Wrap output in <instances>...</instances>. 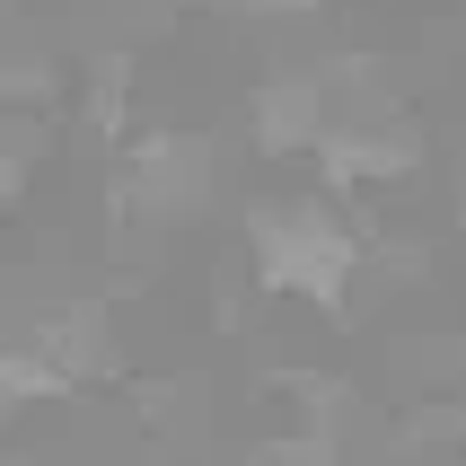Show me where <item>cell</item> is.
<instances>
[{
  "mask_svg": "<svg viewBox=\"0 0 466 466\" xmlns=\"http://www.w3.org/2000/svg\"><path fill=\"white\" fill-rule=\"evenodd\" d=\"M211 194H220V158H211L203 132H141L124 167V211L177 229V220H203Z\"/></svg>",
  "mask_w": 466,
  "mask_h": 466,
  "instance_id": "obj_2",
  "label": "cell"
},
{
  "mask_svg": "<svg viewBox=\"0 0 466 466\" xmlns=\"http://www.w3.org/2000/svg\"><path fill=\"white\" fill-rule=\"evenodd\" d=\"M229 9H256V18H309V9H326V0H229Z\"/></svg>",
  "mask_w": 466,
  "mask_h": 466,
  "instance_id": "obj_6",
  "label": "cell"
},
{
  "mask_svg": "<svg viewBox=\"0 0 466 466\" xmlns=\"http://www.w3.org/2000/svg\"><path fill=\"white\" fill-rule=\"evenodd\" d=\"M379 229L343 220L335 194H290V203L247 211V264L273 299H309V309H343V290L361 282Z\"/></svg>",
  "mask_w": 466,
  "mask_h": 466,
  "instance_id": "obj_1",
  "label": "cell"
},
{
  "mask_svg": "<svg viewBox=\"0 0 466 466\" xmlns=\"http://www.w3.org/2000/svg\"><path fill=\"white\" fill-rule=\"evenodd\" d=\"M309 158H317V185L335 203H370V194L422 177V132L396 124V115H335V132Z\"/></svg>",
  "mask_w": 466,
  "mask_h": 466,
  "instance_id": "obj_3",
  "label": "cell"
},
{
  "mask_svg": "<svg viewBox=\"0 0 466 466\" xmlns=\"http://www.w3.org/2000/svg\"><path fill=\"white\" fill-rule=\"evenodd\" d=\"M441 466H466V458H441Z\"/></svg>",
  "mask_w": 466,
  "mask_h": 466,
  "instance_id": "obj_7",
  "label": "cell"
},
{
  "mask_svg": "<svg viewBox=\"0 0 466 466\" xmlns=\"http://www.w3.org/2000/svg\"><path fill=\"white\" fill-rule=\"evenodd\" d=\"M79 396V370L71 361H53L45 343H9V361H0V405L9 414H26V405H71Z\"/></svg>",
  "mask_w": 466,
  "mask_h": 466,
  "instance_id": "obj_5",
  "label": "cell"
},
{
  "mask_svg": "<svg viewBox=\"0 0 466 466\" xmlns=\"http://www.w3.org/2000/svg\"><path fill=\"white\" fill-rule=\"evenodd\" d=\"M335 132V88L326 71H264L256 97H247V141L264 158H299Z\"/></svg>",
  "mask_w": 466,
  "mask_h": 466,
  "instance_id": "obj_4",
  "label": "cell"
}]
</instances>
